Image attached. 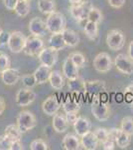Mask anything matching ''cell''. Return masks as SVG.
<instances>
[{
	"mask_svg": "<svg viewBox=\"0 0 133 150\" xmlns=\"http://www.w3.org/2000/svg\"><path fill=\"white\" fill-rule=\"evenodd\" d=\"M93 132H94V134L96 135V137H97V139L100 144L102 143V142H104L105 140L109 137V130L105 129V128H103V127L96 128Z\"/></svg>",
	"mask_w": 133,
	"mask_h": 150,
	"instance_id": "36",
	"label": "cell"
},
{
	"mask_svg": "<svg viewBox=\"0 0 133 150\" xmlns=\"http://www.w3.org/2000/svg\"><path fill=\"white\" fill-rule=\"evenodd\" d=\"M114 65L120 73L125 75L133 74V60L126 54H118L114 59Z\"/></svg>",
	"mask_w": 133,
	"mask_h": 150,
	"instance_id": "9",
	"label": "cell"
},
{
	"mask_svg": "<svg viewBox=\"0 0 133 150\" xmlns=\"http://www.w3.org/2000/svg\"><path fill=\"white\" fill-rule=\"evenodd\" d=\"M38 9L44 14H48L55 11L56 3L54 0H38Z\"/></svg>",
	"mask_w": 133,
	"mask_h": 150,
	"instance_id": "28",
	"label": "cell"
},
{
	"mask_svg": "<svg viewBox=\"0 0 133 150\" xmlns=\"http://www.w3.org/2000/svg\"><path fill=\"white\" fill-rule=\"evenodd\" d=\"M51 72H52L51 67H48V66H46V65L41 64L33 73L37 84H44L46 82L49 81Z\"/></svg>",
	"mask_w": 133,
	"mask_h": 150,
	"instance_id": "22",
	"label": "cell"
},
{
	"mask_svg": "<svg viewBox=\"0 0 133 150\" xmlns=\"http://www.w3.org/2000/svg\"><path fill=\"white\" fill-rule=\"evenodd\" d=\"M125 93L128 94L129 96H131V97H133V83L128 85L126 88H125Z\"/></svg>",
	"mask_w": 133,
	"mask_h": 150,
	"instance_id": "47",
	"label": "cell"
},
{
	"mask_svg": "<svg viewBox=\"0 0 133 150\" xmlns=\"http://www.w3.org/2000/svg\"><path fill=\"white\" fill-rule=\"evenodd\" d=\"M63 109L65 112H77L78 113L81 109V103L78 102L76 99L68 97L65 102L62 104Z\"/></svg>",
	"mask_w": 133,
	"mask_h": 150,
	"instance_id": "29",
	"label": "cell"
},
{
	"mask_svg": "<svg viewBox=\"0 0 133 150\" xmlns=\"http://www.w3.org/2000/svg\"><path fill=\"white\" fill-rule=\"evenodd\" d=\"M69 89L72 92H84V81L79 79V77L75 80H70Z\"/></svg>",
	"mask_w": 133,
	"mask_h": 150,
	"instance_id": "33",
	"label": "cell"
},
{
	"mask_svg": "<svg viewBox=\"0 0 133 150\" xmlns=\"http://www.w3.org/2000/svg\"><path fill=\"white\" fill-rule=\"evenodd\" d=\"M107 2L112 8L115 9L122 8L125 4V0H107Z\"/></svg>",
	"mask_w": 133,
	"mask_h": 150,
	"instance_id": "41",
	"label": "cell"
},
{
	"mask_svg": "<svg viewBox=\"0 0 133 150\" xmlns=\"http://www.w3.org/2000/svg\"><path fill=\"white\" fill-rule=\"evenodd\" d=\"M36 99V93L31 88H21L16 93V103L20 107H26L33 103Z\"/></svg>",
	"mask_w": 133,
	"mask_h": 150,
	"instance_id": "11",
	"label": "cell"
},
{
	"mask_svg": "<svg viewBox=\"0 0 133 150\" xmlns=\"http://www.w3.org/2000/svg\"><path fill=\"white\" fill-rule=\"evenodd\" d=\"M78 117L79 116L77 114V112H66V118L70 125H74L75 122L78 119Z\"/></svg>",
	"mask_w": 133,
	"mask_h": 150,
	"instance_id": "42",
	"label": "cell"
},
{
	"mask_svg": "<svg viewBox=\"0 0 133 150\" xmlns=\"http://www.w3.org/2000/svg\"><path fill=\"white\" fill-rule=\"evenodd\" d=\"M93 67L100 73H106L112 68V60L108 53H98L93 59Z\"/></svg>",
	"mask_w": 133,
	"mask_h": 150,
	"instance_id": "7",
	"label": "cell"
},
{
	"mask_svg": "<svg viewBox=\"0 0 133 150\" xmlns=\"http://www.w3.org/2000/svg\"><path fill=\"white\" fill-rule=\"evenodd\" d=\"M48 144L42 139H35L30 144L31 150H48Z\"/></svg>",
	"mask_w": 133,
	"mask_h": 150,
	"instance_id": "38",
	"label": "cell"
},
{
	"mask_svg": "<svg viewBox=\"0 0 133 150\" xmlns=\"http://www.w3.org/2000/svg\"><path fill=\"white\" fill-rule=\"evenodd\" d=\"M4 133L8 135L12 140H19L21 139V136H22V132L19 129L17 124H9L8 126H6Z\"/></svg>",
	"mask_w": 133,
	"mask_h": 150,
	"instance_id": "30",
	"label": "cell"
},
{
	"mask_svg": "<svg viewBox=\"0 0 133 150\" xmlns=\"http://www.w3.org/2000/svg\"><path fill=\"white\" fill-rule=\"evenodd\" d=\"M91 7H93V5H91L89 1H83L79 4L71 5V7H70V13H71L72 17L75 20L81 22V21L86 19Z\"/></svg>",
	"mask_w": 133,
	"mask_h": 150,
	"instance_id": "8",
	"label": "cell"
},
{
	"mask_svg": "<svg viewBox=\"0 0 133 150\" xmlns=\"http://www.w3.org/2000/svg\"><path fill=\"white\" fill-rule=\"evenodd\" d=\"M26 40H27V37L24 33H22L21 31H13L9 35L7 46L11 52L20 53L23 51Z\"/></svg>",
	"mask_w": 133,
	"mask_h": 150,
	"instance_id": "5",
	"label": "cell"
},
{
	"mask_svg": "<svg viewBox=\"0 0 133 150\" xmlns=\"http://www.w3.org/2000/svg\"><path fill=\"white\" fill-rule=\"evenodd\" d=\"M11 66V60L8 54L5 52L0 51V73L4 71V70L10 68Z\"/></svg>",
	"mask_w": 133,
	"mask_h": 150,
	"instance_id": "35",
	"label": "cell"
},
{
	"mask_svg": "<svg viewBox=\"0 0 133 150\" xmlns=\"http://www.w3.org/2000/svg\"><path fill=\"white\" fill-rule=\"evenodd\" d=\"M12 142L13 140L4 133L0 136V150H10Z\"/></svg>",
	"mask_w": 133,
	"mask_h": 150,
	"instance_id": "39",
	"label": "cell"
},
{
	"mask_svg": "<svg viewBox=\"0 0 133 150\" xmlns=\"http://www.w3.org/2000/svg\"><path fill=\"white\" fill-rule=\"evenodd\" d=\"M62 35L67 46H70V47L78 46V44L79 43V36L76 31L72 30V29L66 28L62 31Z\"/></svg>",
	"mask_w": 133,
	"mask_h": 150,
	"instance_id": "23",
	"label": "cell"
},
{
	"mask_svg": "<svg viewBox=\"0 0 133 150\" xmlns=\"http://www.w3.org/2000/svg\"><path fill=\"white\" fill-rule=\"evenodd\" d=\"M106 91V83L102 80L84 81V93L96 95Z\"/></svg>",
	"mask_w": 133,
	"mask_h": 150,
	"instance_id": "15",
	"label": "cell"
},
{
	"mask_svg": "<svg viewBox=\"0 0 133 150\" xmlns=\"http://www.w3.org/2000/svg\"><path fill=\"white\" fill-rule=\"evenodd\" d=\"M2 32H3V30H2L1 26H0V35H1V34H2Z\"/></svg>",
	"mask_w": 133,
	"mask_h": 150,
	"instance_id": "50",
	"label": "cell"
},
{
	"mask_svg": "<svg viewBox=\"0 0 133 150\" xmlns=\"http://www.w3.org/2000/svg\"><path fill=\"white\" fill-rule=\"evenodd\" d=\"M72 126H74V129L76 131L77 135L81 137L86 133H88L91 130V122L88 118L84 117V116H79L77 121L75 122V124Z\"/></svg>",
	"mask_w": 133,
	"mask_h": 150,
	"instance_id": "19",
	"label": "cell"
},
{
	"mask_svg": "<svg viewBox=\"0 0 133 150\" xmlns=\"http://www.w3.org/2000/svg\"><path fill=\"white\" fill-rule=\"evenodd\" d=\"M66 17L61 12L54 11L46 18V26L48 31L51 33H61L64 29H66Z\"/></svg>",
	"mask_w": 133,
	"mask_h": 150,
	"instance_id": "1",
	"label": "cell"
},
{
	"mask_svg": "<svg viewBox=\"0 0 133 150\" xmlns=\"http://www.w3.org/2000/svg\"><path fill=\"white\" fill-rule=\"evenodd\" d=\"M91 113L95 117V119H97L100 122L106 121L109 118L110 108L107 103L101 100L100 94L94 95L93 103H91Z\"/></svg>",
	"mask_w": 133,
	"mask_h": 150,
	"instance_id": "2",
	"label": "cell"
},
{
	"mask_svg": "<svg viewBox=\"0 0 133 150\" xmlns=\"http://www.w3.org/2000/svg\"><path fill=\"white\" fill-rule=\"evenodd\" d=\"M17 125L22 133H25L29 130L33 129L37 125L36 117L32 112L28 110H23L17 116Z\"/></svg>",
	"mask_w": 133,
	"mask_h": 150,
	"instance_id": "4",
	"label": "cell"
},
{
	"mask_svg": "<svg viewBox=\"0 0 133 150\" xmlns=\"http://www.w3.org/2000/svg\"><path fill=\"white\" fill-rule=\"evenodd\" d=\"M53 128L56 132L58 133H64L69 129V122H68L66 114H62L60 112H57L53 115V121H52Z\"/></svg>",
	"mask_w": 133,
	"mask_h": 150,
	"instance_id": "18",
	"label": "cell"
},
{
	"mask_svg": "<svg viewBox=\"0 0 133 150\" xmlns=\"http://www.w3.org/2000/svg\"><path fill=\"white\" fill-rule=\"evenodd\" d=\"M125 35L119 29H112L106 35V45L112 51L121 50L125 45Z\"/></svg>",
	"mask_w": 133,
	"mask_h": 150,
	"instance_id": "3",
	"label": "cell"
},
{
	"mask_svg": "<svg viewBox=\"0 0 133 150\" xmlns=\"http://www.w3.org/2000/svg\"><path fill=\"white\" fill-rule=\"evenodd\" d=\"M29 31L33 36L42 37L48 32L46 21L40 17H34L29 22Z\"/></svg>",
	"mask_w": 133,
	"mask_h": 150,
	"instance_id": "13",
	"label": "cell"
},
{
	"mask_svg": "<svg viewBox=\"0 0 133 150\" xmlns=\"http://www.w3.org/2000/svg\"><path fill=\"white\" fill-rule=\"evenodd\" d=\"M9 35H10V33H5L4 31L2 32V34L0 35V41H1V44L2 45H5V44L8 43Z\"/></svg>",
	"mask_w": 133,
	"mask_h": 150,
	"instance_id": "45",
	"label": "cell"
},
{
	"mask_svg": "<svg viewBox=\"0 0 133 150\" xmlns=\"http://www.w3.org/2000/svg\"><path fill=\"white\" fill-rule=\"evenodd\" d=\"M21 79H22L23 85L27 87V88H33L37 84L35 77H34V74H25L23 75Z\"/></svg>",
	"mask_w": 133,
	"mask_h": 150,
	"instance_id": "37",
	"label": "cell"
},
{
	"mask_svg": "<svg viewBox=\"0 0 133 150\" xmlns=\"http://www.w3.org/2000/svg\"><path fill=\"white\" fill-rule=\"evenodd\" d=\"M101 146H102V149H104V150H113L114 149V146H115L114 138L109 135V137H108L104 142L101 143Z\"/></svg>",
	"mask_w": 133,
	"mask_h": 150,
	"instance_id": "40",
	"label": "cell"
},
{
	"mask_svg": "<svg viewBox=\"0 0 133 150\" xmlns=\"http://www.w3.org/2000/svg\"><path fill=\"white\" fill-rule=\"evenodd\" d=\"M69 57L72 59V61L74 62L75 64L77 65V66L79 67H83L84 66V64H86V57H84V55L83 54V53L81 52H72L71 54L69 55Z\"/></svg>",
	"mask_w": 133,
	"mask_h": 150,
	"instance_id": "34",
	"label": "cell"
},
{
	"mask_svg": "<svg viewBox=\"0 0 133 150\" xmlns=\"http://www.w3.org/2000/svg\"><path fill=\"white\" fill-rule=\"evenodd\" d=\"M51 86L56 90H61L65 85V78L59 70H52L49 78Z\"/></svg>",
	"mask_w": 133,
	"mask_h": 150,
	"instance_id": "24",
	"label": "cell"
},
{
	"mask_svg": "<svg viewBox=\"0 0 133 150\" xmlns=\"http://www.w3.org/2000/svg\"><path fill=\"white\" fill-rule=\"evenodd\" d=\"M61 106L62 104L58 100L57 96L51 95L44 100V102L42 104V110L46 115L53 116L60 110Z\"/></svg>",
	"mask_w": 133,
	"mask_h": 150,
	"instance_id": "14",
	"label": "cell"
},
{
	"mask_svg": "<svg viewBox=\"0 0 133 150\" xmlns=\"http://www.w3.org/2000/svg\"><path fill=\"white\" fill-rule=\"evenodd\" d=\"M45 47L44 41L41 39V37L38 36H31L27 37L25 46H24L23 52L29 56H36L41 52V50Z\"/></svg>",
	"mask_w": 133,
	"mask_h": 150,
	"instance_id": "6",
	"label": "cell"
},
{
	"mask_svg": "<svg viewBox=\"0 0 133 150\" xmlns=\"http://www.w3.org/2000/svg\"><path fill=\"white\" fill-rule=\"evenodd\" d=\"M81 140L78 137V135L68 133L65 135L62 141V146L66 150H78L81 147Z\"/></svg>",
	"mask_w": 133,
	"mask_h": 150,
	"instance_id": "21",
	"label": "cell"
},
{
	"mask_svg": "<svg viewBox=\"0 0 133 150\" xmlns=\"http://www.w3.org/2000/svg\"><path fill=\"white\" fill-rule=\"evenodd\" d=\"M2 46V44H1V41H0V47H1Z\"/></svg>",
	"mask_w": 133,
	"mask_h": 150,
	"instance_id": "51",
	"label": "cell"
},
{
	"mask_svg": "<svg viewBox=\"0 0 133 150\" xmlns=\"http://www.w3.org/2000/svg\"><path fill=\"white\" fill-rule=\"evenodd\" d=\"M98 24L95 22H93V21L88 20L84 27V31L86 33V37L88 38L89 40L93 41L96 39L98 35Z\"/></svg>",
	"mask_w": 133,
	"mask_h": 150,
	"instance_id": "26",
	"label": "cell"
},
{
	"mask_svg": "<svg viewBox=\"0 0 133 150\" xmlns=\"http://www.w3.org/2000/svg\"><path fill=\"white\" fill-rule=\"evenodd\" d=\"M109 135L114 138L115 144H117V146L119 148H127L130 145V142H131V135L122 131L120 128H112V129H110Z\"/></svg>",
	"mask_w": 133,
	"mask_h": 150,
	"instance_id": "12",
	"label": "cell"
},
{
	"mask_svg": "<svg viewBox=\"0 0 133 150\" xmlns=\"http://www.w3.org/2000/svg\"><path fill=\"white\" fill-rule=\"evenodd\" d=\"M18 0H4V5L8 10H14Z\"/></svg>",
	"mask_w": 133,
	"mask_h": 150,
	"instance_id": "43",
	"label": "cell"
},
{
	"mask_svg": "<svg viewBox=\"0 0 133 150\" xmlns=\"http://www.w3.org/2000/svg\"><path fill=\"white\" fill-rule=\"evenodd\" d=\"M23 144L21 143V139L19 140H13L10 147V150H23Z\"/></svg>",
	"mask_w": 133,
	"mask_h": 150,
	"instance_id": "44",
	"label": "cell"
},
{
	"mask_svg": "<svg viewBox=\"0 0 133 150\" xmlns=\"http://www.w3.org/2000/svg\"><path fill=\"white\" fill-rule=\"evenodd\" d=\"M128 56L133 60V40L129 43V46H128Z\"/></svg>",
	"mask_w": 133,
	"mask_h": 150,
	"instance_id": "48",
	"label": "cell"
},
{
	"mask_svg": "<svg viewBox=\"0 0 133 150\" xmlns=\"http://www.w3.org/2000/svg\"><path fill=\"white\" fill-rule=\"evenodd\" d=\"M70 3L72 4V5H76V4H79L81 3V2L84 1V0H69Z\"/></svg>",
	"mask_w": 133,
	"mask_h": 150,
	"instance_id": "49",
	"label": "cell"
},
{
	"mask_svg": "<svg viewBox=\"0 0 133 150\" xmlns=\"http://www.w3.org/2000/svg\"><path fill=\"white\" fill-rule=\"evenodd\" d=\"M41 64L52 68L58 61V51L52 47H44L38 54Z\"/></svg>",
	"mask_w": 133,
	"mask_h": 150,
	"instance_id": "10",
	"label": "cell"
},
{
	"mask_svg": "<svg viewBox=\"0 0 133 150\" xmlns=\"http://www.w3.org/2000/svg\"><path fill=\"white\" fill-rule=\"evenodd\" d=\"M5 107H6L5 101H4L3 97H1V96H0V115L3 114L4 110H5Z\"/></svg>",
	"mask_w": 133,
	"mask_h": 150,
	"instance_id": "46",
	"label": "cell"
},
{
	"mask_svg": "<svg viewBox=\"0 0 133 150\" xmlns=\"http://www.w3.org/2000/svg\"><path fill=\"white\" fill-rule=\"evenodd\" d=\"M63 75L68 80H75L79 78V67L77 66L70 57H68L63 65Z\"/></svg>",
	"mask_w": 133,
	"mask_h": 150,
	"instance_id": "16",
	"label": "cell"
},
{
	"mask_svg": "<svg viewBox=\"0 0 133 150\" xmlns=\"http://www.w3.org/2000/svg\"><path fill=\"white\" fill-rule=\"evenodd\" d=\"M21 75L18 69L15 68H8L6 70H4L1 73V80L5 85L12 86L15 85V84L20 80Z\"/></svg>",
	"mask_w": 133,
	"mask_h": 150,
	"instance_id": "17",
	"label": "cell"
},
{
	"mask_svg": "<svg viewBox=\"0 0 133 150\" xmlns=\"http://www.w3.org/2000/svg\"><path fill=\"white\" fill-rule=\"evenodd\" d=\"M30 8L31 5L29 0H18L14 11L20 17H26L30 12Z\"/></svg>",
	"mask_w": 133,
	"mask_h": 150,
	"instance_id": "27",
	"label": "cell"
},
{
	"mask_svg": "<svg viewBox=\"0 0 133 150\" xmlns=\"http://www.w3.org/2000/svg\"><path fill=\"white\" fill-rule=\"evenodd\" d=\"M29 1H30V0H29Z\"/></svg>",
	"mask_w": 133,
	"mask_h": 150,
	"instance_id": "52",
	"label": "cell"
},
{
	"mask_svg": "<svg viewBox=\"0 0 133 150\" xmlns=\"http://www.w3.org/2000/svg\"><path fill=\"white\" fill-rule=\"evenodd\" d=\"M81 144L86 150H95L100 143L94 132L91 130L88 133H86L84 136H81Z\"/></svg>",
	"mask_w": 133,
	"mask_h": 150,
	"instance_id": "20",
	"label": "cell"
},
{
	"mask_svg": "<svg viewBox=\"0 0 133 150\" xmlns=\"http://www.w3.org/2000/svg\"><path fill=\"white\" fill-rule=\"evenodd\" d=\"M103 19V15L101 13V11L98 8H95V7H91V10H89L88 17H86V20L93 21V22H95L97 24H100Z\"/></svg>",
	"mask_w": 133,
	"mask_h": 150,
	"instance_id": "31",
	"label": "cell"
},
{
	"mask_svg": "<svg viewBox=\"0 0 133 150\" xmlns=\"http://www.w3.org/2000/svg\"><path fill=\"white\" fill-rule=\"evenodd\" d=\"M49 43L50 47L54 48L57 51H60V50L64 49L65 47L67 46L66 43H65V40L63 38L62 32L61 33H52V35L50 36L49 38Z\"/></svg>",
	"mask_w": 133,
	"mask_h": 150,
	"instance_id": "25",
	"label": "cell"
},
{
	"mask_svg": "<svg viewBox=\"0 0 133 150\" xmlns=\"http://www.w3.org/2000/svg\"><path fill=\"white\" fill-rule=\"evenodd\" d=\"M120 129L129 135H133V118L131 116H125L121 120Z\"/></svg>",
	"mask_w": 133,
	"mask_h": 150,
	"instance_id": "32",
	"label": "cell"
}]
</instances>
